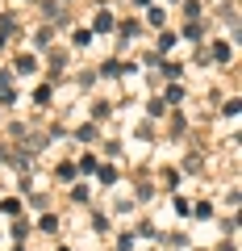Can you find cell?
<instances>
[{
    "label": "cell",
    "instance_id": "3",
    "mask_svg": "<svg viewBox=\"0 0 242 251\" xmlns=\"http://www.w3.org/2000/svg\"><path fill=\"white\" fill-rule=\"evenodd\" d=\"M109 29H113V13L100 9V13H96V34H109Z\"/></svg>",
    "mask_w": 242,
    "mask_h": 251
},
{
    "label": "cell",
    "instance_id": "7",
    "mask_svg": "<svg viewBox=\"0 0 242 251\" xmlns=\"http://www.w3.org/2000/svg\"><path fill=\"white\" fill-rule=\"evenodd\" d=\"M9 34H17V21H13V17H0V38H9Z\"/></svg>",
    "mask_w": 242,
    "mask_h": 251
},
{
    "label": "cell",
    "instance_id": "1",
    "mask_svg": "<svg viewBox=\"0 0 242 251\" xmlns=\"http://www.w3.org/2000/svg\"><path fill=\"white\" fill-rule=\"evenodd\" d=\"M230 59H234L230 42H217V46H213V59H209V63H230Z\"/></svg>",
    "mask_w": 242,
    "mask_h": 251
},
{
    "label": "cell",
    "instance_id": "10",
    "mask_svg": "<svg viewBox=\"0 0 242 251\" xmlns=\"http://www.w3.org/2000/svg\"><path fill=\"white\" fill-rule=\"evenodd\" d=\"M50 97H54V88H50V84H42V88L34 92V100H38V105H46V100H50Z\"/></svg>",
    "mask_w": 242,
    "mask_h": 251
},
{
    "label": "cell",
    "instance_id": "19",
    "mask_svg": "<svg viewBox=\"0 0 242 251\" xmlns=\"http://www.w3.org/2000/svg\"><path fill=\"white\" fill-rule=\"evenodd\" d=\"M221 251H238V247H234V243H221Z\"/></svg>",
    "mask_w": 242,
    "mask_h": 251
},
{
    "label": "cell",
    "instance_id": "6",
    "mask_svg": "<svg viewBox=\"0 0 242 251\" xmlns=\"http://www.w3.org/2000/svg\"><path fill=\"white\" fill-rule=\"evenodd\" d=\"M96 168H100V163H96V155H84V159L75 163V172H96Z\"/></svg>",
    "mask_w": 242,
    "mask_h": 251
},
{
    "label": "cell",
    "instance_id": "5",
    "mask_svg": "<svg viewBox=\"0 0 242 251\" xmlns=\"http://www.w3.org/2000/svg\"><path fill=\"white\" fill-rule=\"evenodd\" d=\"M17 72H38V59H34V54H21V59H17Z\"/></svg>",
    "mask_w": 242,
    "mask_h": 251
},
{
    "label": "cell",
    "instance_id": "9",
    "mask_svg": "<svg viewBox=\"0 0 242 251\" xmlns=\"http://www.w3.org/2000/svg\"><path fill=\"white\" fill-rule=\"evenodd\" d=\"M121 38H138V21H134V17L121 21Z\"/></svg>",
    "mask_w": 242,
    "mask_h": 251
},
{
    "label": "cell",
    "instance_id": "16",
    "mask_svg": "<svg viewBox=\"0 0 242 251\" xmlns=\"http://www.w3.org/2000/svg\"><path fill=\"white\" fill-rule=\"evenodd\" d=\"M92 42V29H75V46H88Z\"/></svg>",
    "mask_w": 242,
    "mask_h": 251
},
{
    "label": "cell",
    "instance_id": "20",
    "mask_svg": "<svg viewBox=\"0 0 242 251\" xmlns=\"http://www.w3.org/2000/svg\"><path fill=\"white\" fill-rule=\"evenodd\" d=\"M134 4H151V0H134Z\"/></svg>",
    "mask_w": 242,
    "mask_h": 251
},
{
    "label": "cell",
    "instance_id": "4",
    "mask_svg": "<svg viewBox=\"0 0 242 251\" xmlns=\"http://www.w3.org/2000/svg\"><path fill=\"white\" fill-rule=\"evenodd\" d=\"M38 230L54 234V230H59V218H54V214H42V222H38Z\"/></svg>",
    "mask_w": 242,
    "mask_h": 251
},
{
    "label": "cell",
    "instance_id": "17",
    "mask_svg": "<svg viewBox=\"0 0 242 251\" xmlns=\"http://www.w3.org/2000/svg\"><path fill=\"white\" fill-rule=\"evenodd\" d=\"M171 46H176V34H167V29H163V38H159V50H171Z\"/></svg>",
    "mask_w": 242,
    "mask_h": 251
},
{
    "label": "cell",
    "instance_id": "18",
    "mask_svg": "<svg viewBox=\"0 0 242 251\" xmlns=\"http://www.w3.org/2000/svg\"><path fill=\"white\" fill-rule=\"evenodd\" d=\"M238 109H242V105H238V97H230V100H225V117H238Z\"/></svg>",
    "mask_w": 242,
    "mask_h": 251
},
{
    "label": "cell",
    "instance_id": "8",
    "mask_svg": "<svg viewBox=\"0 0 242 251\" xmlns=\"http://www.w3.org/2000/svg\"><path fill=\"white\" fill-rule=\"evenodd\" d=\"M75 138H80V143H92V138H96V126H80V130H75Z\"/></svg>",
    "mask_w": 242,
    "mask_h": 251
},
{
    "label": "cell",
    "instance_id": "15",
    "mask_svg": "<svg viewBox=\"0 0 242 251\" xmlns=\"http://www.w3.org/2000/svg\"><path fill=\"white\" fill-rule=\"evenodd\" d=\"M163 75L167 80H179V63H163Z\"/></svg>",
    "mask_w": 242,
    "mask_h": 251
},
{
    "label": "cell",
    "instance_id": "13",
    "mask_svg": "<svg viewBox=\"0 0 242 251\" xmlns=\"http://www.w3.org/2000/svg\"><path fill=\"white\" fill-rule=\"evenodd\" d=\"M96 176H100V184H113L117 172H113V168H96Z\"/></svg>",
    "mask_w": 242,
    "mask_h": 251
},
{
    "label": "cell",
    "instance_id": "12",
    "mask_svg": "<svg viewBox=\"0 0 242 251\" xmlns=\"http://www.w3.org/2000/svg\"><path fill=\"white\" fill-rule=\"evenodd\" d=\"M59 180H75V163H59Z\"/></svg>",
    "mask_w": 242,
    "mask_h": 251
},
{
    "label": "cell",
    "instance_id": "14",
    "mask_svg": "<svg viewBox=\"0 0 242 251\" xmlns=\"http://www.w3.org/2000/svg\"><path fill=\"white\" fill-rule=\"evenodd\" d=\"M184 13H188V17L197 21V17H200V4H197V0H184Z\"/></svg>",
    "mask_w": 242,
    "mask_h": 251
},
{
    "label": "cell",
    "instance_id": "2",
    "mask_svg": "<svg viewBox=\"0 0 242 251\" xmlns=\"http://www.w3.org/2000/svg\"><path fill=\"white\" fill-rule=\"evenodd\" d=\"M184 97H188V92L179 88L176 80H171V84H167V105H184Z\"/></svg>",
    "mask_w": 242,
    "mask_h": 251
},
{
    "label": "cell",
    "instance_id": "11",
    "mask_svg": "<svg viewBox=\"0 0 242 251\" xmlns=\"http://www.w3.org/2000/svg\"><path fill=\"white\" fill-rule=\"evenodd\" d=\"M184 38H188V42H200V25H197V21H192V25H184Z\"/></svg>",
    "mask_w": 242,
    "mask_h": 251
}]
</instances>
